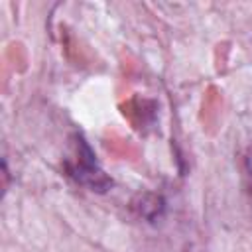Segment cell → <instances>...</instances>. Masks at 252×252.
Returning a JSON list of instances; mask_svg holds the SVG:
<instances>
[{
  "label": "cell",
  "mask_w": 252,
  "mask_h": 252,
  "mask_svg": "<svg viewBox=\"0 0 252 252\" xmlns=\"http://www.w3.org/2000/svg\"><path fill=\"white\" fill-rule=\"evenodd\" d=\"M244 177H246V187H248V193L252 197V146L248 148L246 156H244Z\"/></svg>",
  "instance_id": "7a4b0ae2"
},
{
  "label": "cell",
  "mask_w": 252,
  "mask_h": 252,
  "mask_svg": "<svg viewBox=\"0 0 252 252\" xmlns=\"http://www.w3.org/2000/svg\"><path fill=\"white\" fill-rule=\"evenodd\" d=\"M65 167L71 179L91 191L106 193L112 187V179L102 171L93 148L81 134H75L73 138V158L65 163Z\"/></svg>",
  "instance_id": "6da1fadb"
}]
</instances>
